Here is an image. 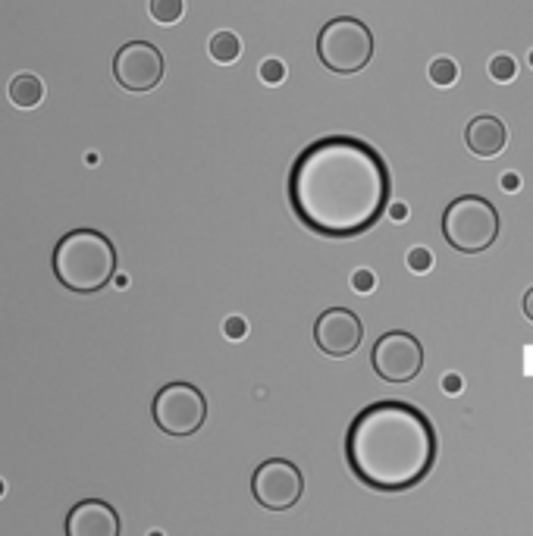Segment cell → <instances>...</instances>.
Returning <instances> with one entry per match:
<instances>
[{"instance_id": "cell-1", "label": "cell", "mask_w": 533, "mask_h": 536, "mask_svg": "<svg viewBox=\"0 0 533 536\" xmlns=\"http://www.w3.org/2000/svg\"><path fill=\"white\" fill-rule=\"evenodd\" d=\"M392 179L377 148L352 135H327L298 154L289 173V204L314 236L355 239L389 207Z\"/></svg>"}, {"instance_id": "cell-2", "label": "cell", "mask_w": 533, "mask_h": 536, "mask_svg": "<svg viewBox=\"0 0 533 536\" xmlns=\"http://www.w3.org/2000/svg\"><path fill=\"white\" fill-rule=\"evenodd\" d=\"M436 427L408 402H374L349 427V471L377 493H405L424 483L436 464Z\"/></svg>"}, {"instance_id": "cell-3", "label": "cell", "mask_w": 533, "mask_h": 536, "mask_svg": "<svg viewBox=\"0 0 533 536\" xmlns=\"http://www.w3.org/2000/svg\"><path fill=\"white\" fill-rule=\"evenodd\" d=\"M54 276L79 295L104 289L117 273V248L98 229H73L54 248Z\"/></svg>"}, {"instance_id": "cell-4", "label": "cell", "mask_w": 533, "mask_h": 536, "mask_svg": "<svg viewBox=\"0 0 533 536\" xmlns=\"http://www.w3.org/2000/svg\"><path fill=\"white\" fill-rule=\"evenodd\" d=\"M499 211L483 195H461L443 211V236L458 254H483L499 239Z\"/></svg>"}, {"instance_id": "cell-5", "label": "cell", "mask_w": 533, "mask_h": 536, "mask_svg": "<svg viewBox=\"0 0 533 536\" xmlns=\"http://www.w3.org/2000/svg\"><path fill=\"white\" fill-rule=\"evenodd\" d=\"M320 63L339 76H352L374 60V35L355 16H336L317 35Z\"/></svg>"}, {"instance_id": "cell-6", "label": "cell", "mask_w": 533, "mask_h": 536, "mask_svg": "<svg viewBox=\"0 0 533 536\" xmlns=\"http://www.w3.org/2000/svg\"><path fill=\"white\" fill-rule=\"evenodd\" d=\"M151 414L167 436H192L207 421V402L192 383H167L154 395Z\"/></svg>"}, {"instance_id": "cell-7", "label": "cell", "mask_w": 533, "mask_h": 536, "mask_svg": "<svg viewBox=\"0 0 533 536\" xmlns=\"http://www.w3.org/2000/svg\"><path fill=\"white\" fill-rule=\"evenodd\" d=\"M370 364L386 383H411L424 370V345L405 330H389L377 339L374 352H370Z\"/></svg>"}, {"instance_id": "cell-8", "label": "cell", "mask_w": 533, "mask_h": 536, "mask_svg": "<svg viewBox=\"0 0 533 536\" xmlns=\"http://www.w3.org/2000/svg\"><path fill=\"white\" fill-rule=\"evenodd\" d=\"M251 493L254 502L267 511H289L301 502L305 493V477L286 458H270L264 461L251 477Z\"/></svg>"}, {"instance_id": "cell-9", "label": "cell", "mask_w": 533, "mask_h": 536, "mask_svg": "<svg viewBox=\"0 0 533 536\" xmlns=\"http://www.w3.org/2000/svg\"><path fill=\"white\" fill-rule=\"evenodd\" d=\"M113 76L126 91H151L164 79V54L148 41H129L117 51Z\"/></svg>"}, {"instance_id": "cell-10", "label": "cell", "mask_w": 533, "mask_h": 536, "mask_svg": "<svg viewBox=\"0 0 533 536\" xmlns=\"http://www.w3.org/2000/svg\"><path fill=\"white\" fill-rule=\"evenodd\" d=\"M364 339L361 317L349 308H330L323 311L314 323V342L323 355L330 358H349L358 352V345Z\"/></svg>"}, {"instance_id": "cell-11", "label": "cell", "mask_w": 533, "mask_h": 536, "mask_svg": "<svg viewBox=\"0 0 533 536\" xmlns=\"http://www.w3.org/2000/svg\"><path fill=\"white\" fill-rule=\"evenodd\" d=\"M69 536H120V518L107 502L85 499L66 518Z\"/></svg>"}, {"instance_id": "cell-12", "label": "cell", "mask_w": 533, "mask_h": 536, "mask_svg": "<svg viewBox=\"0 0 533 536\" xmlns=\"http://www.w3.org/2000/svg\"><path fill=\"white\" fill-rule=\"evenodd\" d=\"M465 145H468L471 154H477L483 160L499 157L505 151V145H508V129H505V123L499 120V116L480 113L465 129Z\"/></svg>"}, {"instance_id": "cell-13", "label": "cell", "mask_w": 533, "mask_h": 536, "mask_svg": "<svg viewBox=\"0 0 533 536\" xmlns=\"http://www.w3.org/2000/svg\"><path fill=\"white\" fill-rule=\"evenodd\" d=\"M7 95H10L13 107L32 110V107H38V104L44 101V85H41V79L32 76V73H19V76L10 82Z\"/></svg>"}, {"instance_id": "cell-14", "label": "cell", "mask_w": 533, "mask_h": 536, "mask_svg": "<svg viewBox=\"0 0 533 536\" xmlns=\"http://www.w3.org/2000/svg\"><path fill=\"white\" fill-rule=\"evenodd\" d=\"M207 51H211V57H214L217 63H236L239 54H242V41H239L236 32H226V29H223V32H217V35L211 38Z\"/></svg>"}, {"instance_id": "cell-15", "label": "cell", "mask_w": 533, "mask_h": 536, "mask_svg": "<svg viewBox=\"0 0 533 536\" xmlns=\"http://www.w3.org/2000/svg\"><path fill=\"white\" fill-rule=\"evenodd\" d=\"M148 10H151L154 22H160V26H173V22L182 19L185 4H182V0H151Z\"/></svg>"}, {"instance_id": "cell-16", "label": "cell", "mask_w": 533, "mask_h": 536, "mask_svg": "<svg viewBox=\"0 0 533 536\" xmlns=\"http://www.w3.org/2000/svg\"><path fill=\"white\" fill-rule=\"evenodd\" d=\"M430 82L439 85V88H449L458 82V63L452 57H436L430 63Z\"/></svg>"}, {"instance_id": "cell-17", "label": "cell", "mask_w": 533, "mask_h": 536, "mask_svg": "<svg viewBox=\"0 0 533 536\" xmlns=\"http://www.w3.org/2000/svg\"><path fill=\"white\" fill-rule=\"evenodd\" d=\"M490 76H493L496 82H512V79L518 76V63L508 57V54H499V57L490 63Z\"/></svg>"}, {"instance_id": "cell-18", "label": "cell", "mask_w": 533, "mask_h": 536, "mask_svg": "<svg viewBox=\"0 0 533 536\" xmlns=\"http://www.w3.org/2000/svg\"><path fill=\"white\" fill-rule=\"evenodd\" d=\"M258 76H261V82H264V85H280V82L286 79V66H283V60L270 57V60H264V63H261Z\"/></svg>"}, {"instance_id": "cell-19", "label": "cell", "mask_w": 533, "mask_h": 536, "mask_svg": "<svg viewBox=\"0 0 533 536\" xmlns=\"http://www.w3.org/2000/svg\"><path fill=\"white\" fill-rule=\"evenodd\" d=\"M433 267V254L427 248H411L408 251V270L414 273H427Z\"/></svg>"}, {"instance_id": "cell-20", "label": "cell", "mask_w": 533, "mask_h": 536, "mask_svg": "<svg viewBox=\"0 0 533 536\" xmlns=\"http://www.w3.org/2000/svg\"><path fill=\"white\" fill-rule=\"evenodd\" d=\"M374 283H377V279H374V273H370V270H355L352 273V289L361 292V295L374 292Z\"/></svg>"}, {"instance_id": "cell-21", "label": "cell", "mask_w": 533, "mask_h": 536, "mask_svg": "<svg viewBox=\"0 0 533 536\" xmlns=\"http://www.w3.org/2000/svg\"><path fill=\"white\" fill-rule=\"evenodd\" d=\"M223 333H226V339H245L248 323H245L242 317H229V320L223 323Z\"/></svg>"}, {"instance_id": "cell-22", "label": "cell", "mask_w": 533, "mask_h": 536, "mask_svg": "<svg viewBox=\"0 0 533 536\" xmlns=\"http://www.w3.org/2000/svg\"><path fill=\"white\" fill-rule=\"evenodd\" d=\"M521 308H524V317H527V320L533 323V286H530V289L524 292V301H521Z\"/></svg>"}, {"instance_id": "cell-23", "label": "cell", "mask_w": 533, "mask_h": 536, "mask_svg": "<svg viewBox=\"0 0 533 536\" xmlns=\"http://www.w3.org/2000/svg\"><path fill=\"white\" fill-rule=\"evenodd\" d=\"M502 189H505V192H515V189H521V179H518L515 173H505V176H502Z\"/></svg>"}, {"instance_id": "cell-24", "label": "cell", "mask_w": 533, "mask_h": 536, "mask_svg": "<svg viewBox=\"0 0 533 536\" xmlns=\"http://www.w3.org/2000/svg\"><path fill=\"white\" fill-rule=\"evenodd\" d=\"M386 211L392 214V220H405L408 217V207L405 204H392V207H386Z\"/></svg>"}, {"instance_id": "cell-25", "label": "cell", "mask_w": 533, "mask_h": 536, "mask_svg": "<svg viewBox=\"0 0 533 536\" xmlns=\"http://www.w3.org/2000/svg\"><path fill=\"white\" fill-rule=\"evenodd\" d=\"M458 377H446V392H458Z\"/></svg>"}, {"instance_id": "cell-26", "label": "cell", "mask_w": 533, "mask_h": 536, "mask_svg": "<svg viewBox=\"0 0 533 536\" xmlns=\"http://www.w3.org/2000/svg\"><path fill=\"white\" fill-rule=\"evenodd\" d=\"M113 276H117V273H113ZM129 286V276H117V289H126Z\"/></svg>"}, {"instance_id": "cell-27", "label": "cell", "mask_w": 533, "mask_h": 536, "mask_svg": "<svg viewBox=\"0 0 533 536\" xmlns=\"http://www.w3.org/2000/svg\"><path fill=\"white\" fill-rule=\"evenodd\" d=\"M4 493H7V483H4V480H0V496H4Z\"/></svg>"}, {"instance_id": "cell-28", "label": "cell", "mask_w": 533, "mask_h": 536, "mask_svg": "<svg viewBox=\"0 0 533 536\" xmlns=\"http://www.w3.org/2000/svg\"><path fill=\"white\" fill-rule=\"evenodd\" d=\"M530 66H533V51H530Z\"/></svg>"}]
</instances>
